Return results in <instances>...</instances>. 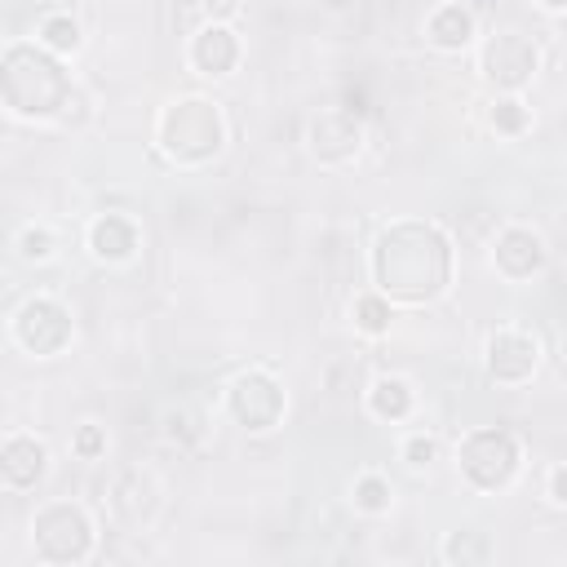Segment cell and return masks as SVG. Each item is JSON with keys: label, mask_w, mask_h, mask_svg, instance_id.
Listing matches in <instances>:
<instances>
[{"label": "cell", "mask_w": 567, "mask_h": 567, "mask_svg": "<svg viewBox=\"0 0 567 567\" xmlns=\"http://www.w3.org/2000/svg\"><path fill=\"white\" fill-rule=\"evenodd\" d=\"M377 284L381 292L399 301H425L434 297L452 275V248L447 239L425 221H399L377 244Z\"/></svg>", "instance_id": "obj_1"}, {"label": "cell", "mask_w": 567, "mask_h": 567, "mask_svg": "<svg viewBox=\"0 0 567 567\" xmlns=\"http://www.w3.org/2000/svg\"><path fill=\"white\" fill-rule=\"evenodd\" d=\"M0 474L13 483V487H31L40 474H44V447L35 439H9L0 447Z\"/></svg>", "instance_id": "obj_11"}, {"label": "cell", "mask_w": 567, "mask_h": 567, "mask_svg": "<svg viewBox=\"0 0 567 567\" xmlns=\"http://www.w3.org/2000/svg\"><path fill=\"white\" fill-rule=\"evenodd\" d=\"M217 146H221L217 106L190 97V102H177L164 115V151L168 155H177V159H208Z\"/></svg>", "instance_id": "obj_3"}, {"label": "cell", "mask_w": 567, "mask_h": 567, "mask_svg": "<svg viewBox=\"0 0 567 567\" xmlns=\"http://www.w3.org/2000/svg\"><path fill=\"white\" fill-rule=\"evenodd\" d=\"M22 244H27V248H22L27 257H44V252H49V235H40V230H27Z\"/></svg>", "instance_id": "obj_23"}, {"label": "cell", "mask_w": 567, "mask_h": 567, "mask_svg": "<svg viewBox=\"0 0 567 567\" xmlns=\"http://www.w3.org/2000/svg\"><path fill=\"white\" fill-rule=\"evenodd\" d=\"M518 465V447L505 430H474L465 443H461V470L478 483V487H501L509 483Z\"/></svg>", "instance_id": "obj_5"}, {"label": "cell", "mask_w": 567, "mask_h": 567, "mask_svg": "<svg viewBox=\"0 0 567 567\" xmlns=\"http://www.w3.org/2000/svg\"><path fill=\"white\" fill-rule=\"evenodd\" d=\"M71 93L66 71L31 44H13L9 53H0V97L18 111V115H53Z\"/></svg>", "instance_id": "obj_2"}, {"label": "cell", "mask_w": 567, "mask_h": 567, "mask_svg": "<svg viewBox=\"0 0 567 567\" xmlns=\"http://www.w3.org/2000/svg\"><path fill=\"white\" fill-rule=\"evenodd\" d=\"M372 408H377V416H403L408 412V385L403 381H377Z\"/></svg>", "instance_id": "obj_16"}, {"label": "cell", "mask_w": 567, "mask_h": 567, "mask_svg": "<svg viewBox=\"0 0 567 567\" xmlns=\"http://www.w3.org/2000/svg\"><path fill=\"white\" fill-rule=\"evenodd\" d=\"M18 337H22V346L35 350V354H53V350L66 346L71 319H66V310H62L58 301L35 297V301H27L22 315H18Z\"/></svg>", "instance_id": "obj_7"}, {"label": "cell", "mask_w": 567, "mask_h": 567, "mask_svg": "<svg viewBox=\"0 0 567 567\" xmlns=\"http://www.w3.org/2000/svg\"><path fill=\"white\" fill-rule=\"evenodd\" d=\"M235 35L226 31V27H204L199 31V40H195V66L199 71H208V75H221V71H230L235 66Z\"/></svg>", "instance_id": "obj_13"}, {"label": "cell", "mask_w": 567, "mask_h": 567, "mask_svg": "<svg viewBox=\"0 0 567 567\" xmlns=\"http://www.w3.org/2000/svg\"><path fill=\"white\" fill-rule=\"evenodd\" d=\"M354 315H359V328H368V332H381V328L390 323V310H385L381 297H363V301L354 306Z\"/></svg>", "instance_id": "obj_17"}, {"label": "cell", "mask_w": 567, "mask_h": 567, "mask_svg": "<svg viewBox=\"0 0 567 567\" xmlns=\"http://www.w3.org/2000/svg\"><path fill=\"white\" fill-rule=\"evenodd\" d=\"M133 244H137V235H133V226H128L124 217H102V221L93 226V248H97V257H128Z\"/></svg>", "instance_id": "obj_14"}, {"label": "cell", "mask_w": 567, "mask_h": 567, "mask_svg": "<svg viewBox=\"0 0 567 567\" xmlns=\"http://www.w3.org/2000/svg\"><path fill=\"white\" fill-rule=\"evenodd\" d=\"M447 558H461V563H483V558H487V545H483V540H470V536H452Z\"/></svg>", "instance_id": "obj_20"}, {"label": "cell", "mask_w": 567, "mask_h": 567, "mask_svg": "<svg viewBox=\"0 0 567 567\" xmlns=\"http://www.w3.org/2000/svg\"><path fill=\"white\" fill-rule=\"evenodd\" d=\"M230 408H235V416H239L248 430H266V425H275L279 412H284V390H279L266 372H244V377L235 381V390H230Z\"/></svg>", "instance_id": "obj_6"}, {"label": "cell", "mask_w": 567, "mask_h": 567, "mask_svg": "<svg viewBox=\"0 0 567 567\" xmlns=\"http://www.w3.org/2000/svg\"><path fill=\"white\" fill-rule=\"evenodd\" d=\"M470 31H474V22H470V13H465L461 4L439 9V13H434V22H430L434 44H443V49H461V44L470 40Z\"/></svg>", "instance_id": "obj_15"}, {"label": "cell", "mask_w": 567, "mask_h": 567, "mask_svg": "<svg viewBox=\"0 0 567 567\" xmlns=\"http://www.w3.org/2000/svg\"><path fill=\"white\" fill-rule=\"evenodd\" d=\"M430 456H434V443H430V439H412V443H408V461H412V465H425Z\"/></svg>", "instance_id": "obj_24"}, {"label": "cell", "mask_w": 567, "mask_h": 567, "mask_svg": "<svg viewBox=\"0 0 567 567\" xmlns=\"http://www.w3.org/2000/svg\"><path fill=\"white\" fill-rule=\"evenodd\" d=\"M492 120H496V128H505V133H518L527 115H523V106H518V102H496Z\"/></svg>", "instance_id": "obj_21"}, {"label": "cell", "mask_w": 567, "mask_h": 567, "mask_svg": "<svg viewBox=\"0 0 567 567\" xmlns=\"http://www.w3.org/2000/svg\"><path fill=\"white\" fill-rule=\"evenodd\" d=\"M35 549L53 563H75L89 554V518L75 505H49L35 514Z\"/></svg>", "instance_id": "obj_4"}, {"label": "cell", "mask_w": 567, "mask_h": 567, "mask_svg": "<svg viewBox=\"0 0 567 567\" xmlns=\"http://www.w3.org/2000/svg\"><path fill=\"white\" fill-rule=\"evenodd\" d=\"M540 261H545V248H540V239H536L532 230H505V235L496 239V266H501L505 275L523 279V275H532Z\"/></svg>", "instance_id": "obj_10"}, {"label": "cell", "mask_w": 567, "mask_h": 567, "mask_svg": "<svg viewBox=\"0 0 567 567\" xmlns=\"http://www.w3.org/2000/svg\"><path fill=\"white\" fill-rule=\"evenodd\" d=\"M354 496H359L363 509H385V505H390V487H385L381 478H363V483L354 487Z\"/></svg>", "instance_id": "obj_19"}, {"label": "cell", "mask_w": 567, "mask_h": 567, "mask_svg": "<svg viewBox=\"0 0 567 567\" xmlns=\"http://www.w3.org/2000/svg\"><path fill=\"white\" fill-rule=\"evenodd\" d=\"M75 452H80V456H97V452H102V430H97V425H84V430L75 434Z\"/></svg>", "instance_id": "obj_22"}, {"label": "cell", "mask_w": 567, "mask_h": 567, "mask_svg": "<svg viewBox=\"0 0 567 567\" xmlns=\"http://www.w3.org/2000/svg\"><path fill=\"white\" fill-rule=\"evenodd\" d=\"M483 66H487V75H492L496 84L514 89V84H523V80L536 71V49H532L523 35H514V31H501V35L487 44V53H483Z\"/></svg>", "instance_id": "obj_8"}, {"label": "cell", "mask_w": 567, "mask_h": 567, "mask_svg": "<svg viewBox=\"0 0 567 567\" xmlns=\"http://www.w3.org/2000/svg\"><path fill=\"white\" fill-rule=\"evenodd\" d=\"M310 137H315V151H319L323 159H346V155H354V146H359V124H354L350 115L332 111V115L315 120Z\"/></svg>", "instance_id": "obj_12"}, {"label": "cell", "mask_w": 567, "mask_h": 567, "mask_svg": "<svg viewBox=\"0 0 567 567\" xmlns=\"http://www.w3.org/2000/svg\"><path fill=\"white\" fill-rule=\"evenodd\" d=\"M487 363L496 381H523L536 368V341L523 332H496L487 346Z\"/></svg>", "instance_id": "obj_9"}, {"label": "cell", "mask_w": 567, "mask_h": 567, "mask_svg": "<svg viewBox=\"0 0 567 567\" xmlns=\"http://www.w3.org/2000/svg\"><path fill=\"white\" fill-rule=\"evenodd\" d=\"M44 40H49L53 49H75V44H80V31H75L71 18H49V22H44Z\"/></svg>", "instance_id": "obj_18"}, {"label": "cell", "mask_w": 567, "mask_h": 567, "mask_svg": "<svg viewBox=\"0 0 567 567\" xmlns=\"http://www.w3.org/2000/svg\"><path fill=\"white\" fill-rule=\"evenodd\" d=\"M545 4H549V9H558V4H563V0H545Z\"/></svg>", "instance_id": "obj_25"}]
</instances>
